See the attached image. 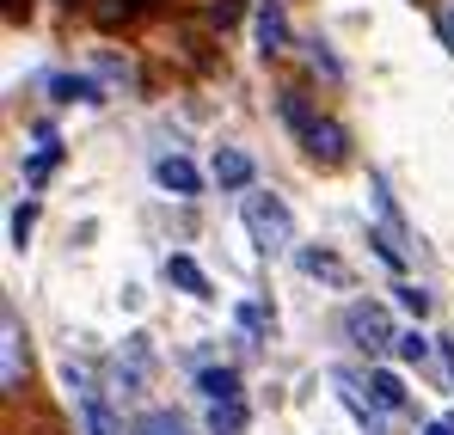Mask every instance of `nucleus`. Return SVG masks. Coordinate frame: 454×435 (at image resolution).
Wrapping results in <instances>:
<instances>
[{"label":"nucleus","mask_w":454,"mask_h":435,"mask_svg":"<svg viewBox=\"0 0 454 435\" xmlns=\"http://www.w3.org/2000/svg\"><path fill=\"white\" fill-rule=\"evenodd\" d=\"M239 221H246V239H252L264 258L295 252V215H289L283 197H270V190H246V197H239Z\"/></svg>","instance_id":"obj_1"},{"label":"nucleus","mask_w":454,"mask_h":435,"mask_svg":"<svg viewBox=\"0 0 454 435\" xmlns=\"http://www.w3.org/2000/svg\"><path fill=\"white\" fill-rule=\"evenodd\" d=\"M283 117L295 123V136H301V147H307V159L313 166H338L344 159V129L332 123V117H313V111H301V98L295 92H283Z\"/></svg>","instance_id":"obj_2"},{"label":"nucleus","mask_w":454,"mask_h":435,"mask_svg":"<svg viewBox=\"0 0 454 435\" xmlns=\"http://www.w3.org/2000/svg\"><path fill=\"white\" fill-rule=\"evenodd\" d=\"M62 386L74 392V405H80V423H86V435H117V417H111V405H105V386L92 380V368L62 362Z\"/></svg>","instance_id":"obj_3"},{"label":"nucleus","mask_w":454,"mask_h":435,"mask_svg":"<svg viewBox=\"0 0 454 435\" xmlns=\"http://www.w3.org/2000/svg\"><path fill=\"white\" fill-rule=\"evenodd\" d=\"M344 331H350V344H363V350H393V344H399L387 307H375V300H356V307L344 313Z\"/></svg>","instance_id":"obj_4"},{"label":"nucleus","mask_w":454,"mask_h":435,"mask_svg":"<svg viewBox=\"0 0 454 435\" xmlns=\"http://www.w3.org/2000/svg\"><path fill=\"white\" fill-rule=\"evenodd\" d=\"M252 37H258V56H264V62H270V56H283V43H289L283 0H258V6H252Z\"/></svg>","instance_id":"obj_5"},{"label":"nucleus","mask_w":454,"mask_h":435,"mask_svg":"<svg viewBox=\"0 0 454 435\" xmlns=\"http://www.w3.org/2000/svg\"><path fill=\"white\" fill-rule=\"evenodd\" d=\"M153 184L172 190V197H197V190H203V172H197L184 153H160V159H153Z\"/></svg>","instance_id":"obj_6"},{"label":"nucleus","mask_w":454,"mask_h":435,"mask_svg":"<svg viewBox=\"0 0 454 435\" xmlns=\"http://www.w3.org/2000/svg\"><path fill=\"white\" fill-rule=\"evenodd\" d=\"M19 380H25V338H19V319L0 313V386L12 392Z\"/></svg>","instance_id":"obj_7"},{"label":"nucleus","mask_w":454,"mask_h":435,"mask_svg":"<svg viewBox=\"0 0 454 435\" xmlns=\"http://www.w3.org/2000/svg\"><path fill=\"white\" fill-rule=\"evenodd\" d=\"M166 283H178L191 300H215V283H209V276H203V264H197V258H184V252H172V258H166Z\"/></svg>","instance_id":"obj_8"},{"label":"nucleus","mask_w":454,"mask_h":435,"mask_svg":"<svg viewBox=\"0 0 454 435\" xmlns=\"http://www.w3.org/2000/svg\"><path fill=\"white\" fill-rule=\"evenodd\" d=\"M209 178H215V184H227V190H252V153H239V147H215Z\"/></svg>","instance_id":"obj_9"},{"label":"nucleus","mask_w":454,"mask_h":435,"mask_svg":"<svg viewBox=\"0 0 454 435\" xmlns=\"http://www.w3.org/2000/svg\"><path fill=\"white\" fill-rule=\"evenodd\" d=\"M369 399H375L380 411H399L405 405V380L393 368H369Z\"/></svg>","instance_id":"obj_10"},{"label":"nucleus","mask_w":454,"mask_h":435,"mask_svg":"<svg viewBox=\"0 0 454 435\" xmlns=\"http://www.w3.org/2000/svg\"><path fill=\"white\" fill-rule=\"evenodd\" d=\"M197 386H203V399H209V405L239 399V374H233V368H203V374H197Z\"/></svg>","instance_id":"obj_11"},{"label":"nucleus","mask_w":454,"mask_h":435,"mask_svg":"<svg viewBox=\"0 0 454 435\" xmlns=\"http://www.w3.org/2000/svg\"><path fill=\"white\" fill-rule=\"evenodd\" d=\"M129 435H197L178 411H142L136 423H129Z\"/></svg>","instance_id":"obj_12"},{"label":"nucleus","mask_w":454,"mask_h":435,"mask_svg":"<svg viewBox=\"0 0 454 435\" xmlns=\"http://www.w3.org/2000/svg\"><path fill=\"white\" fill-rule=\"evenodd\" d=\"M50 92H56V98H68V105H98V86H92V80H86V74H56V80H50Z\"/></svg>","instance_id":"obj_13"},{"label":"nucleus","mask_w":454,"mask_h":435,"mask_svg":"<svg viewBox=\"0 0 454 435\" xmlns=\"http://www.w3.org/2000/svg\"><path fill=\"white\" fill-rule=\"evenodd\" d=\"M295 264H301L307 276H325V283H344V264H338L332 252H313V245H307V252H295Z\"/></svg>","instance_id":"obj_14"},{"label":"nucleus","mask_w":454,"mask_h":435,"mask_svg":"<svg viewBox=\"0 0 454 435\" xmlns=\"http://www.w3.org/2000/svg\"><path fill=\"white\" fill-rule=\"evenodd\" d=\"M209 430H215V435H239V430H246V405H239V399L209 405Z\"/></svg>","instance_id":"obj_15"},{"label":"nucleus","mask_w":454,"mask_h":435,"mask_svg":"<svg viewBox=\"0 0 454 435\" xmlns=\"http://www.w3.org/2000/svg\"><path fill=\"white\" fill-rule=\"evenodd\" d=\"M393 350H399V362H424V356H430L436 344H430L424 331H399V344H393Z\"/></svg>","instance_id":"obj_16"},{"label":"nucleus","mask_w":454,"mask_h":435,"mask_svg":"<svg viewBox=\"0 0 454 435\" xmlns=\"http://www.w3.org/2000/svg\"><path fill=\"white\" fill-rule=\"evenodd\" d=\"M31 227H37V203H19V209H12V245H25Z\"/></svg>","instance_id":"obj_17"},{"label":"nucleus","mask_w":454,"mask_h":435,"mask_svg":"<svg viewBox=\"0 0 454 435\" xmlns=\"http://www.w3.org/2000/svg\"><path fill=\"white\" fill-rule=\"evenodd\" d=\"M399 307H405V313H418V319H424V313H430V294L418 289V283H399Z\"/></svg>","instance_id":"obj_18"},{"label":"nucleus","mask_w":454,"mask_h":435,"mask_svg":"<svg viewBox=\"0 0 454 435\" xmlns=\"http://www.w3.org/2000/svg\"><path fill=\"white\" fill-rule=\"evenodd\" d=\"M436 25H442V37H449V50H454V0L436 6Z\"/></svg>","instance_id":"obj_19"},{"label":"nucleus","mask_w":454,"mask_h":435,"mask_svg":"<svg viewBox=\"0 0 454 435\" xmlns=\"http://www.w3.org/2000/svg\"><path fill=\"white\" fill-rule=\"evenodd\" d=\"M436 350H442V368H449V380H454V344H449V338H442Z\"/></svg>","instance_id":"obj_20"},{"label":"nucleus","mask_w":454,"mask_h":435,"mask_svg":"<svg viewBox=\"0 0 454 435\" xmlns=\"http://www.w3.org/2000/svg\"><path fill=\"white\" fill-rule=\"evenodd\" d=\"M424 435H454V423H449V417H442V423H430V430H424Z\"/></svg>","instance_id":"obj_21"}]
</instances>
